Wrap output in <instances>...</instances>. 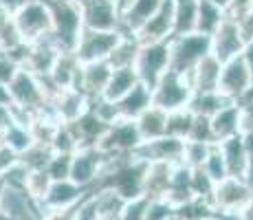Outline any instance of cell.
I'll use <instances>...</instances> for the list:
<instances>
[{
	"label": "cell",
	"mask_w": 253,
	"mask_h": 220,
	"mask_svg": "<svg viewBox=\"0 0 253 220\" xmlns=\"http://www.w3.org/2000/svg\"><path fill=\"white\" fill-rule=\"evenodd\" d=\"M115 104H117V112H119V119H137L141 112H145L152 106V88L145 86L143 82H139L132 90L126 92Z\"/></svg>",
	"instance_id": "obj_23"
},
{
	"label": "cell",
	"mask_w": 253,
	"mask_h": 220,
	"mask_svg": "<svg viewBox=\"0 0 253 220\" xmlns=\"http://www.w3.org/2000/svg\"><path fill=\"white\" fill-rule=\"evenodd\" d=\"M13 121H16V119H13L11 106H0V136H2V132L7 130Z\"/></svg>",
	"instance_id": "obj_45"
},
{
	"label": "cell",
	"mask_w": 253,
	"mask_h": 220,
	"mask_svg": "<svg viewBox=\"0 0 253 220\" xmlns=\"http://www.w3.org/2000/svg\"><path fill=\"white\" fill-rule=\"evenodd\" d=\"M106 156L99 152V148H80L73 154L71 163V180L82 187H95L99 180L101 168H104Z\"/></svg>",
	"instance_id": "obj_15"
},
{
	"label": "cell",
	"mask_w": 253,
	"mask_h": 220,
	"mask_svg": "<svg viewBox=\"0 0 253 220\" xmlns=\"http://www.w3.org/2000/svg\"><path fill=\"white\" fill-rule=\"evenodd\" d=\"M13 24L24 42H36L53 31L51 9L46 0H31L18 13H13Z\"/></svg>",
	"instance_id": "obj_7"
},
{
	"label": "cell",
	"mask_w": 253,
	"mask_h": 220,
	"mask_svg": "<svg viewBox=\"0 0 253 220\" xmlns=\"http://www.w3.org/2000/svg\"><path fill=\"white\" fill-rule=\"evenodd\" d=\"M139 84V75L134 66H124V68H113V75L108 80V86L104 90V97L110 101H119L126 92H130Z\"/></svg>",
	"instance_id": "obj_26"
},
{
	"label": "cell",
	"mask_w": 253,
	"mask_h": 220,
	"mask_svg": "<svg viewBox=\"0 0 253 220\" xmlns=\"http://www.w3.org/2000/svg\"><path fill=\"white\" fill-rule=\"evenodd\" d=\"M29 2H31V0H0V7H4L13 16V13H18L24 4H29Z\"/></svg>",
	"instance_id": "obj_47"
},
{
	"label": "cell",
	"mask_w": 253,
	"mask_h": 220,
	"mask_svg": "<svg viewBox=\"0 0 253 220\" xmlns=\"http://www.w3.org/2000/svg\"><path fill=\"white\" fill-rule=\"evenodd\" d=\"M0 141H2V143H7L11 150H16L18 154L27 152V150L31 148L33 143H36L31 128H27V126H22V124H16V121H13V124L2 132Z\"/></svg>",
	"instance_id": "obj_31"
},
{
	"label": "cell",
	"mask_w": 253,
	"mask_h": 220,
	"mask_svg": "<svg viewBox=\"0 0 253 220\" xmlns=\"http://www.w3.org/2000/svg\"><path fill=\"white\" fill-rule=\"evenodd\" d=\"M220 73H222V62L213 53H209L205 60H201V64L189 73L187 80L192 84L194 92H213L220 86Z\"/></svg>",
	"instance_id": "obj_20"
},
{
	"label": "cell",
	"mask_w": 253,
	"mask_h": 220,
	"mask_svg": "<svg viewBox=\"0 0 253 220\" xmlns=\"http://www.w3.org/2000/svg\"><path fill=\"white\" fill-rule=\"evenodd\" d=\"M174 165L169 163H148L143 174V194L150 198H165L172 180Z\"/></svg>",
	"instance_id": "obj_24"
},
{
	"label": "cell",
	"mask_w": 253,
	"mask_h": 220,
	"mask_svg": "<svg viewBox=\"0 0 253 220\" xmlns=\"http://www.w3.org/2000/svg\"><path fill=\"white\" fill-rule=\"evenodd\" d=\"M194 97V88L185 75L168 71L157 86L152 88V104L163 108L165 112H174L187 108Z\"/></svg>",
	"instance_id": "obj_6"
},
{
	"label": "cell",
	"mask_w": 253,
	"mask_h": 220,
	"mask_svg": "<svg viewBox=\"0 0 253 220\" xmlns=\"http://www.w3.org/2000/svg\"><path fill=\"white\" fill-rule=\"evenodd\" d=\"M198 0H174V36L196 31Z\"/></svg>",
	"instance_id": "obj_28"
},
{
	"label": "cell",
	"mask_w": 253,
	"mask_h": 220,
	"mask_svg": "<svg viewBox=\"0 0 253 220\" xmlns=\"http://www.w3.org/2000/svg\"><path fill=\"white\" fill-rule=\"evenodd\" d=\"M225 7L216 4L213 0H198V16H196V31L213 36L220 22L225 20Z\"/></svg>",
	"instance_id": "obj_27"
},
{
	"label": "cell",
	"mask_w": 253,
	"mask_h": 220,
	"mask_svg": "<svg viewBox=\"0 0 253 220\" xmlns=\"http://www.w3.org/2000/svg\"><path fill=\"white\" fill-rule=\"evenodd\" d=\"M148 205H150V196H145V194L126 200L124 209H121V214H119V220H145Z\"/></svg>",
	"instance_id": "obj_37"
},
{
	"label": "cell",
	"mask_w": 253,
	"mask_h": 220,
	"mask_svg": "<svg viewBox=\"0 0 253 220\" xmlns=\"http://www.w3.org/2000/svg\"><path fill=\"white\" fill-rule=\"evenodd\" d=\"M0 214L7 220H44L40 203L31 198L27 189L20 187H0Z\"/></svg>",
	"instance_id": "obj_10"
},
{
	"label": "cell",
	"mask_w": 253,
	"mask_h": 220,
	"mask_svg": "<svg viewBox=\"0 0 253 220\" xmlns=\"http://www.w3.org/2000/svg\"><path fill=\"white\" fill-rule=\"evenodd\" d=\"M249 11H253V0H229L225 7V13L233 20H240L242 16H247Z\"/></svg>",
	"instance_id": "obj_43"
},
{
	"label": "cell",
	"mask_w": 253,
	"mask_h": 220,
	"mask_svg": "<svg viewBox=\"0 0 253 220\" xmlns=\"http://www.w3.org/2000/svg\"><path fill=\"white\" fill-rule=\"evenodd\" d=\"M141 134L134 119H117L108 126L104 136L99 139L97 148L106 156H119V154H132L141 145Z\"/></svg>",
	"instance_id": "obj_8"
},
{
	"label": "cell",
	"mask_w": 253,
	"mask_h": 220,
	"mask_svg": "<svg viewBox=\"0 0 253 220\" xmlns=\"http://www.w3.org/2000/svg\"><path fill=\"white\" fill-rule=\"evenodd\" d=\"M169 220H183L181 216H178V214H176V216H174V218H169Z\"/></svg>",
	"instance_id": "obj_53"
},
{
	"label": "cell",
	"mask_w": 253,
	"mask_h": 220,
	"mask_svg": "<svg viewBox=\"0 0 253 220\" xmlns=\"http://www.w3.org/2000/svg\"><path fill=\"white\" fill-rule=\"evenodd\" d=\"M203 170L207 172V176L213 180V183H220L229 176V170H227V163H225V156L220 152V145L213 143L211 150H209V156L203 165Z\"/></svg>",
	"instance_id": "obj_35"
},
{
	"label": "cell",
	"mask_w": 253,
	"mask_h": 220,
	"mask_svg": "<svg viewBox=\"0 0 253 220\" xmlns=\"http://www.w3.org/2000/svg\"><path fill=\"white\" fill-rule=\"evenodd\" d=\"M213 143H203V141H192L187 139L185 141V152H183V165L187 168L196 170V168H203L209 156V150H211Z\"/></svg>",
	"instance_id": "obj_34"
},
{
	"label": "cell",
	"mask_w": 253,
	"mask_h": 220,
	"mask_svg": "<svg viewBox=\"0 0 253 220\" xmlns=\"http://www.w3.org/2000/svg\"><path fill=\"white\" fill-rule=\"evenodd\" d=\"M53 156H55V150L48 143H33L27 152L20 154V161L31 172H36V170H46Z\"/></svg>",
	"instance_id": "obj_33"
},
{
	"label": "cell",
	"mask_w": 253,
	"mask_h": 220,
	"mask_svg": "<svg viewBox=\"0 0 253 220\" xmlns=\"http://www.w3.org/2000/svg\"><path fill=\"white\" fill-rule=\"evenodd\" d=\"M141 40L137 36H124L121 42L117 44V48L113 51V55L108 57L110 66L113 68H124V66H134V60H137Z\"/></svg>",
	"instance_id": "obj_30"
},
{
	"label": "cell",
	"mask_w": 253,
	"mask_h": 220,
	"mask_svg": "<svg viewBox=\"0 0 253 220\" xmlns=\"http://www.w3.org/2000/svg\"><path fill=\"white\" fill-rule=\"evenodd\" d=\"M137 128H139V134L143 141H152V139H159V136L165 134L168 130V112L159 106H150L145 112H141L137 117Z\"/></svg>",
	"instance_id": "obj_25"
},
{
	"label": "cell",
	"mask_w": 253,
	"mask_h": 220,
	"mask_svg": "<svg viewBox=\"0 0 253 220\" xmlns=\"http://www.w3.org/2000/svg\"><path fill=\"white\" fill-rule=\"evenodd\" d=\"M13 99H11V92H9V86L7 84H0V106H11Z\"/></svg>",
	"instance_id": "obj_49"
},
{
	"label": "cell",
	"mask_w": 253,
	"mask_h": 220,
	"mask_svg": "<svg viewBox=\"0 0 253 220\" xmlns=\"http://www.w3.org/2000/svg\"><path fill=\"white\" fill-rule=\"evenodd\" d=\"M90 192V187H82V185L73 183L71 178L64 180H53L51 187H48L46 196L40 200L42 212H69L73 209L86 194Z\"/></svg>",
	"instance_id": "obj_13"
},
{
	"label": "cell",
	"mask_w": 253,
	"mask_h": 220,
	"mask_svg": "<svg viewBox=\"0 0 253 220\" xmlns=\"http://www.w3.org/2000/svg\"><path fill=\"white\" fill-rule=\"evenodd\" d=\"M176 216V207L168 198H150L145 220H169Z\"/></svg>",
	"instance_id": "obj_38"
},
{
	"label": "cell",
	"mask_w": 253,
	"mask_h": 220,
	"mask_svg": "<svg viewBox=\"0 0 253 220\" xmlns=\"http://www.w3.org/2000/svg\"><path fill=\"white\" fill-rule=\"evenodd\" d=\"M183 152H185V139L163 134L152 141H141V145L132 152V156L143 161V163L178 165V163H183Z\"/></svg>",
	"instance_id": "obj_11"
},
{
	"label": "cell",
	"mask_w": 253,
	"mask_h": 220,
	"mask_svg": "<svg viewBox=\"0 0 253 220\" xmlns=\"http://www.w3.org/2000/svg\"><path fill=\"white\" fill-rule=\"evenodd\" d=\"M242 57L247 62V68H249V75H251V86H253V42H249L242 51Z\"/></svg>",
	"instance_id": "obj_48"
},
{
	"label": "cell",
	"mask_w": 253,
	"mask_h": 220,
	"mask_svg": "<svg viewBox=\"0 0 253 220\" xmlns=\"http://www.w3.org/2000/svg\"><path fill=\"white\" fill-rule=\"evenodd\" d=\"M249 88H251V75H249V68H247L245 57L238 55V57H233V60L222 64L218 92H222L229 101H238Z\"/></svg>",
	"instance_id": "obj_16"
},
{
	"label": "cell",
	"mask_w": 253,
	"mask_h": 220,
	"mask_svg": "<svg viewBox=\"0 0 253 220\" xmlns=\"http://www.w3.org/2000/svg\"><path fill=\"white\" fill-rule=\"evenodd\" d=\"M53 20V38L62 51L75 53L80 38L84 33V18L77 0H46Z\"/></svg>",
	"instance_id": "obj_1"
},
{
	"label": "cell",
	"mask_w": 253,
	"mask_h": 220,
	"mask_svg": "<svg viewBox=\"0 0 253 220\" xmlns=\"http://www.w3.org/2000/svg\"><path fill=\"white\" fill-rule=\"evenodd\" d=\"M238 27H240V33H242V38H245V42L247 44L253 42V11L242 16L240 20H238Z\"/></svg>",
	"instance_id": "obj_44"
},
{
	"label": "cell",
	"mask_w": 253,
	"mask_h": 220,
	"mask_svg": "<svg viewBox=\"0 0 253 220\" xmlns=\"http://www.w3.org/2000/svg\"><path fill=\"white\" fill-rule=\"evenodd\" d=\"M124 33L121 31H95V29H84L80 38V44L75 48V57L80 64H88V62H101L108 60L121 42Z\"/></svg>",
	"instance_id": "obj_9"
},
{
	"label": "cell",
	"mask_w": 253,
	"mask_h": 220,
	"mask_svg": "<svg viewBox=\"0 0 253 220\" xmlns=\"http://www.w3.org/2000/svg\"><path fill=\"white\" fill-rule=\"evenodd\" d=\"M227 104H231L222 92L213 90V92H194L192 101H189L187 108L194 112V115H201V117H209L211 119L220 108H225Z\"/></svg>",
	"instance_id": "obj_29"
},
{
	"label": "cell",
	"mask_w": 253,
	"mask_h": 220,
	"mask_svg": "<svg viewBox=\"0 0 253 220\" xmlns=\"http://www.w3.org/2000/svg\"><path fill=\"white\" fill-rule=\"evenodd\" d=\"M189 139L192 141H203V143H216V141H213V134H211V119H209V117L196 115Z\"/></svg>",
	"instance_id": "obj_40"
},
{
	"label": "cell",
	"mask_w": 253,
	"mask_h": 220,
	"mask_svg": "<svg viewBox=\"0 0 253 220\" xmlns=\"http://www.w3.org/2000/svg\"><path fill=\"white\" fill-rule=\"evenodd\" d=\"M20 71V64L9 55L7 51L0 48V84H11V80L16 77V73Z\"/></svg>",
	"instance_id": "obj_41"
},
{
	"label": "cell",
	"mask_w": 253,
	"mask_h": 220,
	"mask_svg": "<svg viewBox=\"0 0 253 220\" xmlns=\"http://www.w3.org/2000/svg\"><path fill=\"white\" fill-rule=\"evenodd\" d=\"M253 200V183L238 176H227L225 180L216 183L213 194L209 198L213 212L222 218L240 216Z\"/></svg>",
	"instance_id": "obj_3"
},
{
	"label": "cell",
	"mask_w": 253,
	"mask_h": 220,
	"mask_svg": "<svg viewBox=\"0 0 253 220\" xmlns=\"http://www.w3.org/2000/svg\"><path fill=\"white\" fill-rule=\"evenodd\" d=\"M194 119H196V115H194L189 108H181V110L168 112V130H165V134L187 141L189 134H192Z\"/></svg>",
	"instance_id": "obj_32"
},
{
	"label": "cell",
	"mask_w": 253,
	"mask_h": 220,
	"mask_svg": "<svg viewBox=\"0 0 253 220\" xmlns=\"http://www.w3.org/2000/svg\"><path fill=\"white\" fill-rule=\"evenodd\" d=\"M242 141H245L247 159H249V170H251V183H253V132H247V134H242Z\"/></svg>",
	"instance_id": "obj_46"
},
{
	"label": "cell",
	"mask_w": 253,
	"mask_h": 220,
	"mask_svg": "<svg viewBox=\"0 0 253 220\" xmlns=\"http://www.w3.org/2000/svg\"><path fill=\"white\" fill-rule=\"evenodd\" d=\"M247 42L240 33V27L233 18L225 16V20L220 22V27L216 29V33L211 36V53L218 60L225 64V62L233 60V57L242 55Z\"/></svg>",
	"instance_id": "obj_14"
},
{
	"label": "cell",
	"mask_w": 253,
	"mask_h": 220,
	"mask_svg": "<svg viewBox=\"0 0 253 220\" xmlns=\"http://www.w3.org/2000/svg\"><path fill=\"white\" fill-rule=\"evenodd\" d=\"M211 134L216 143L231 139L236 134H242V110L236 101L227 104L225 108H220L211 117Z\"/></svg>",
	"instance_id": "obj_22"
},
{
	"label": "cell",
	"mask_w": 253,
	"mask_h": 220,
	"mask_svg": "<svg viewBox=\"0 0 253 220\" xmlns=\"http://www.w3.org/2000/svg\"><path fill=\"white\" fill-rule=\"evenodd\" d=\"M71 163H73V154H57L51 159L48 163L46 172L53 180H64V178H71Z\"/></svg>",
	"instance_id": "obj_39"
},
{
	"label": "cell",
	"mask_w": 253,
	"mask_h": 220,
	"mask_svg": "<svg viewBox=\"0 0 253 220\" xmlns=\"http://www.w3.org/2000/svg\"><path fill=\"white\" fill-rule=\"evenodd\" d=\"M134 71L139 75V82H143L145 86H157L169 71V40L141 42L134 60Z\"/></svg>",
	"instance_id": "obj_5"
},
{
	"label": "cell",
	"mask_w": 253,
	"mask_h": 220,
	"mask_svg": "<svg viewBox=\"0 0 253 220\" xmlns=\"http://www.w3.org/2000/svg\"><path fill=\"white\" fill-rule=\"evenodd\" d=\"M198 220H227L222 216H218V214H213V216H205V218H198Z\"/></svg>",
	"instance_id": "obj_51"
},
{
	"label": "cell",
	"mask_w": 253,
	"mask_h": 220,
	"mask_svg": "<svg viewBox=\"0 0 253 220\" xmlns=\"http://www.w3.org/2000/svg\"><path fill=\"white\" fill-rule=\"evenodd\" d=\"M163 0H132L128 9L121 13L119 31L124 36H139V31L150 22V18L159 11Z\"/></svg>",
	"instance_id": "obj_19"
},
{
	"label": "cell",
	"mask_w": 253,
	"mask_h": 220,
	"mask_svg": "<svg viewBox=\"0 0 253 220\" xmlns=\"http://www.w3.org/2000/svg\"><path fill=\"white\" fill-rule=\"evenodd\" d=\"M213 2L220 4V7H227V2H229V0H213Z\"/></svg>",
	"instance_id": "obj_52"
},
{
	"label": "cell",
	"mask_w": 253,
	"mask_h": 220,
	"mask_svg": "<svg viewBox=\"0 0 253 220\" xmlns=\"http://www.w3.org/2000/svg\"><path fill=\"white\" fill-rule=\"evenodd\" d=\"M53 178L48 176L46 170H36V172H29V178H27V192L31 194L33 200L40 203L42 198L46 196L48 187H51Z\"/></svg>",
	"instance_id": "obj_36"
},
{
	"label": "cell",
	"mask_w": 253,
	"mask_h": 220,
	"mask_svg": "<svg viewBox=\"0 0 253 220\" xmlns=\"http://www.w3.org/2000/svg\"><path fill=\"white\" fill-rule=\"evenodd\" d=\"M220 152L225 156L227 170L229 176H238V178H245L251 183V170H249V159H247V150H245V141L242 134H236L231 139L220 141Z\"/></svg>",
	"instance_id": "obj_21"
},
{
	"label": "cell",
	"mask_w": 253,
	"mask_h": 220,
	"mask_svg": "<svg viewBox=\"0 0 253 220\" xmlns=\"http://www.w3.org/2000/svg\"><path fill=\"white\" fill-rule=\"evenodd\" d=\"M110 75H113V66H110L108 60L82 64L75 88L82 90L92 101V99H97V97H104V90H106V86H108Z\"/></svg>",
	"instance_id": "obj_17"
},
{
	"label": "cell",
	"mask_w": 253,
	"mask_h": 220,
	"mask_svg": "<svg viewBox=\"0 0 253 220\" xmlns=\"http://www.w3.org/2000/svg\"><path fill=\"white\" fill-rule=\"evenodd\" d=\"M174 36V0H163L159 11L150 18V22L139 31L141 42L169 40Z\"/></svg>",
	"instance_id": "obj_18"
},
{
	"label": "cell",
	"mask_w": 253,
	"mask_h": 220,
	"mask_svg": "<svg viewBox=\"0 0 253 220\" xmlns=\"http://www.w3.org/2000/svg\"><path fill=\"white\" fill-rule=\"evenodd\" d=\"M209 53H211V36L198 31L172 36L169 38V71L187 77Z\"/></svg>",
	"instance_id": "obj_2"
},
{
	"label": "cell",
	"mask_w": 253,
	"mask_h": 220,
	"mask_svg": "<svg viewBox=\"0 0 253 220\" xmlns=\"http://www.w3.org/2000/svg\"><path fill=\"white\" fill-rule=\"evenodd\" d=\"M20 161V154L16 152V150H11L7 143H2L0 141V178H2L4 174L9 172V170L13 168V165Z\"/></svg>",
	"instance_id": "obj_42"
},
{
	"label": "cell",
	"mask_w": 253,
	"mask_h": 220,
	"mask_svg": "<svg viewBox=\"0 0 253 220\" xmlns=\"http://www.w3.org/2000/svg\"><path fill=\"white\" fill-rule=\"evenodd\" d=\"M113 2L117 4V7H119V11H121V13H124V11H126V9H128V7H130V4H132V0H113Z\"/></svg>",
	"instance_id": "obj_50"
},
{
	"label": "cell",
	"mask_w": 253,
	"mask_h": 220,
	"mask_svg": "<svg viewBox=\"0 0 253 220\" xmlns=\"http://www.w3.org/2000/svg\"><path fill=\"white\" fill-rule=\"evenodd\" d=\"M86 29L95 31H119L121 11L113 0H77Z\"/></svg>",
	"instance_id": "obj_12"
},
{
	"label": "cell",
	"mask_w": 253,
	"mask_h": 220,
	"mask_svg": "<svg viewBox=\"0 0 253 220\" xmlns=\"http://www.w3.org/2000/svg\"><path fill=\"white\" fill-rule=\"evenodd\" d=\"M9 92H11V106H20V108L38 115L44 106L51 101V92L46 88L44 77L33 75L27 68H20L16 73V77L9 84Z\"/></svg>",
	"instance_id": "obj_4"
}]
</instances>
